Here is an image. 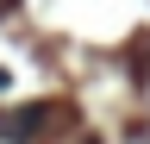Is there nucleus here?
<instances>
[{"label": "nucleus", "mask_w": 150, "mask_h": 144, "mask_svg": "<svg viewBox=\"0 0 150 144\" xmlns=\"http://www.w3.org/2000/svg\"><path fill=\"white\" fill-rule=\"evenodd\" d=\"M44 125V106H25V113H13V119H0V132H6L13 144H25V132H38Z\"/></svg>", "instance_id": "1"}]
</instances>
